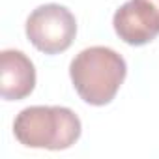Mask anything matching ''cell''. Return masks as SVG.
Instances as JSON below:
<instances>
[{"mask_svg":"<svg viewBox=\"0 0 159 159\" xmlns=\"http://www.w3.org/2000/svg\"><path fill=\"white\" fill-rule=\"evenodd\" d=\"M127 64L111 47L96 45L83 49L69 64V77L75 92L84 103L94 107L109 105L122 88Z\"/></svg>","mask_w":159,"mask_h":159,"instance_id":"cell-1","label":"cell"},{"mask_svg":"<svg viewBox=\"0 0 159 159\" xmlns=\"http://www.w3.org/2000/svg\"><path fill=\"white\" fill-rule=\"evenodd\" d=\"M112 26L127 45L152 43L159 36V0H129L114 11Z\"/></svg>","mask_w":159,"mask_h":159,"instance_id":"cell-4","label":"cell"},{"mask_svg":"<svg viewBox=\"0 0 159 159\" xmlns=\"http://www.w3.org/2000/svg\"><path fill=\"white\" fill-rule=\"evenodd\" d=\"M83 133V124L71 109L58 105H34L23 109L13 120L19 144L38 150H67Z\"/></svg>","mask_w":159,"mask_h":159,"instance_id":"cell-2","label":"cell"},{"mask_svg":"<svg viewBox=\"0 0 159 159\" xmlns=\"http://www.w3.org/2000/svg\"><path fill=\"white\" fill-rule=\"evenodd\" d=\"M36 88V67L32 60L17 49L0 52V94L6 101H21Z\"/></svg>","mask_w":159,"mask_h":159,"instance_id":"cell-5","label":"cell"},{"mask_svg":"<svg viewBox=\"0 0 159 159\" xmlns=\"http://www.w3.org/2000/svg\"><path fill=\"white\" fill-rule=\"evenodd\" d=\"M25 32L39 52L52 56L71 47L77 36V19L66 6L43 4L28 15Z\"/></svg>","mask_w":159,"mask_h":159,"instance_id":"cell-3","label":"cell"}]
</instances>
